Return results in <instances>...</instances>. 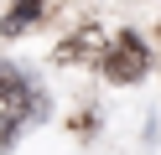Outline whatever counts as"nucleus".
<instances>
[{
  "instance_id": "f257e3e1",
  "label": "nucleus",
  "mask_w": 161,
  "mask_h": 155,
  "mask_svg": "<svg viewBox=\"0 0 161 155\" xmlns=\"http://www.w3.org/2000/svg\"><path fill=\"white\" fill-rule=\"evenodd\" d=\"M26 114H31V83L11 62H0V140H11L26 124Z\"/></svg>"
},
{
  "instance_id": "f03ea898",
  "label": "nucleus",
  "mask_w": 161,
  "mask_h": 155,
  "mask_svg": "<svg viewBox=\"0 0 161 155\" xmlns=\"http://www.w3.org/2000/svg\"><path fill=\"white\" fill-rule=\"evenodd\" d=\"M146 62H151V57H146V47H140V36H130V31H125V36L104 52V62H99V67H104L109 83H135L140 72H146Z\"/></svg>"
},
{
  "instance_id": "7ed1b4c3",
  "label": "nucleus",
  "mask_w": 161,
  "mask_h": 155,
  "mask_svg": "<svg viewBox=\"0 0 161 155\" xmlns=\"http://www.w3.org/2000/svg\"><path fill=\"white\" fill-rule=\"evenodd\" d=\"M104 52H109V47H104V36L88 26V31H78V36L63 47V62H104Z\"/></svg>"
},
{
  "instance_id": "20e7f679",
  "label": "nucleus",
  "mask_w": 161,
  "mask_h": 155,
  "mask_svg": "<svg viewBox=\"0 0 161 155\" xmlns=\"http://www.w3.org/2000/svg\"><path fill=\"white\" fill-rule=\"evenodd\" d=\"M42 16V0H21V10H11L5 16V36H16V31H26L31 21Z\"/></svg>"
}]
</instances>
